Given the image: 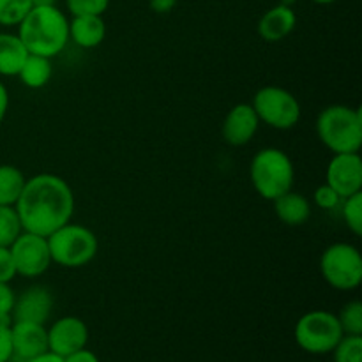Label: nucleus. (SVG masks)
Here are the masks:
<instances>
[{
    "instance_id": "obj_8",
    "label": "nucleus",
    "mask_w": 362,
    "mask_h": 362,
    "mask_svg": "<svg viewBox=\"0 0 362 362\" xmlns=\"http://www.w3.org/2000/svg\"><path fill=\"white\" fill-rule=\"evenodd\" d=\"M253 110L258 120L278 131L292 129L300 119V105L296 95L286 88L269 87L260 88L253 98Z\"/></svg>"
},
{
    "instance_id": "obj_34",
    "label": "nucleus",
    "mask_w": 362,
    "mask_h": 362,
    "mask_svg": "<svg viewBox=\"0 0 362 362\" xmlns=\"http://www.w3.org/2000/svg\"><path fill=\"white\" fill-rule=\"evenodd\" d=\"M25 362H64V357L57 356V354L49 352L48 350V352L41 354V356L34 357V359H30V361H25Z\"/></svg>"
},
{
    "instance_id": "obj_5",
    "label": "nucleus",
    "mask_w": 362,
    "mask_h": 362,
    "mask_svg": "<svg viewBox=\"0 0 362 362\" xmlns=\"http://www.w3.org/2000/svg\"><path fill=\"white\" fill-rule=\"evenodd\" d=\"M53 264L67 269H78L92 262L98 255L99 243L90 228L76 223H66L48 237Z\"/></svg>"
},
{
    "instance_id": "obj_28",
    "label": "nucleus",
    "mask_w": 362,
    "mask_h": 362,
    "mask_svg": "<svg viewBox=\"0 0 362 362\" xmlns=\"http://www.w3.org/2000/svg\"><path fill=\"white\" fill-rule=\"evenodd\" d=\"M14 292L11 290L9 283H0V324H11V313L14 306Z\"/></svg>"
},
{
    "instance_id": "obj_18",
    "label": "nucleus",
    "mask_w": 362,
    "mask_h": 362,
    "mask_svg": "<svg viewBox=\"0 0 362 362\" xmlns=\"http://www.w3.org/2000/svg\"><path fill=\"white\" fill-rule=\"evenodd\" d=\"M28 52L14 34H0V76H18Z\"/></svg>"
},
{
    "instance_id": "obj_6",
    "label": "nucleus",
    "mask_w": 362,
    "mask_h": 362,
    "mask_svg": "<svg viewBox=\"0 0 362 362\" xmlns=\"http://www.w3.org/2000/svg\"><path fill=\"white\" fill-rule=\"evenodd\" d=\"M296 341L308 354H329L336 349L343 334L338 315L317 310L303 315L296 324Z\"/></svg>"
},
{
    "instance_id": "obj_14",
    "label": "nucleus",
    "mask_w": 362,
    "mask_h": 362,
    "mask_svg": "<svg viewBox=\"0 0 362 362\" xmlns=\"http://www.w3.org/2000/svg\"><path fill=\"white\" fill-rule=\"evenodd\" d=\"M11 341H13V357L21 361H30L48 352V331L42 324L13 322L11 324Z\"/></svg>"
},
{
    "instance_id": "obj_27",
    "label": "nucleus",
    "mask_w": 362,
    "mask_h": 362,
    "mask_svg": "<svg viewBox=\"0 0 362 362\" xmlns=\"http://www.w3.org/2000/svg\"><path fill=\"white\" fill-rule=\"evenodd\" d=\"M315 198V204L318 205L320 209H325V211H332V209H338L341 205L343 198L332 189L331 186L324 184V186L318 187L313 194Z\"/></svg>"
},
{
    "instance_id": "obj_35",
    "label": "nucleus",
    "mask_w": 362,
    "mask_h": 362,
    "mask_svg": "<svg viewBox=\"0 0 362 362\" xmlns=\"http://www.w3.org/2000/svg\"><path fill=\"white\" fill-rule=\"evenodd\" d=\"M34 6H57V0H32Z\"/></svg>"
},
{
    "instance_id": "obj_24",
    "label": "nucleus",
    "mask_w": 362,
    "mask_h": 362,
    "mask_svg": "<svg viewBox=\"0 0 362 362\" xmlns=\"http://www.w3.org/2000/svg\"><path fill=\"white\" fill-rule=\"evenodd\" d=\"M338 320L343 329V334L362 336V304L359 300L345 304L341 313L338 315Z\"/></svg>"
},
{
    "instance_id": "obj_2",
    "label": "nucleus",
    "mask_w": 362,
    "mask_h": 362,
    "mask_svg": "<svg viewBox=\"0 0 362 362\" xmlns=\"http://www.w3.org/2000/svg\"><path fill=\"white\" fill-rule=\"evenodd\" d=\"M28 53L53 59L69 42V20L57 6H34L18 25Z\"/></svg>"
},
{
    "instance_id": "obj_36",
    "label": "nucleus",
    "mask_w": 362,
    "mask_h": 362,
    "mask_svg": "<svg viewBox=\"0 0 362 362\" xmlns=\"http://www.w3.org/2000/svg\"><path fill=\"white\" fill-rule=\"evenodd\" d=\"M296 2L297 0H279V4H281V6H288V7H292Z\"/></svg>"
},
{
    "instance_id": "obj_17",
    "label": "nucleus",
    "mask_w": 362,
    "mask_h": 362,
    "mask_svg": "<svg viewBox=\"0 0 362 362\" xmlns=\"http://www.w3.org/2000/svg\"><path fill=\"white\" fill-rule=\"evenodd\" d=\"M276 216L288 226H300L310 219L311 205L306 197L296 191L281 194L274 200Z\"/></svg>"
},
{
    "instance_id": "obj_21",
    "label": "nucleus",
    "mask_w": 362,
    "mask_h": 362,
    "mask_svg": "<svg viewBox=\"0 0 362 362\" xmlns=\"http://www.w3.org/2000/svg\"><path fill=\"white\" fill-rule=\"evenodd\" d=\"M21 232L23 228L14 205H0V246L11 247Z\"/></svg>"
},
{
    "instance_id": "obj_32",
    "label": "nucleus",
    "mask_w": 362,
    "mask_h": 362,
    "mask_svg": "<svg viewBox=\"0 0 362 362\" xmlns=\"http://www.w3.org/2000/svg\"><path fill=\"white\" fill-rule=\"evenodd\" d=\"M151 9L158 14H166L177 6V0H148Z\"/></svg>"
},
{
    "instance_id": "obj_15",
    "label": "nucleus",
    "mask_w": 362,
    "mask_h": 362,
    "mask_svg": "<svg viewBox=\"0 0 362 362\" xmlns=\"http://www.w3.org/2000/svg\"><path fill=\"white\" fill-rule=\"evenodd\" d=\"M297 25L296 11L288 6L271 7L258 21V35L267 42H278L293 32Z\"/></svg>"
},
{
    "instance_id": "obj_4",
    "label": "nucleus",
    "mask_w": 362,
    "mask_h": 362,
    "mask_svg": "<svg viewBox=\"0 0 362 362\" xmlns=\"http://www.w3.org/2000/svg\"><path fill=\"white\" fill-rule=\"evenodd\" d=\"M250 179L255 191L264 200L274 202L281 194L292 191L296 170L286 152L269 147L255 154L250 166Z\"/></svg>"
},
{
    "instance_id": "obj_7",
    "label": "nucleus",
    "mask_w": 362,
    "mask_h": 362,
    "mask_svg": "<svg viewBox=\"0 0 362 362\" xmlns=\"http://www.w3.org/2000/svg\"><path fill=\"white\" fill-rule=\"evenodd\" d=\"M320 272L332 288L356 290L362 283L361 251L349 243L331 244L320 257Z\"/></svg>"
},
{
    "instance_id": "obj_31",
    "label": "nucleus",
    "mask_w": 362,
    "mask_h": 362,
    "mask_svg": "<svg viewBox=\"0 0 362 362\" xmlns=\"http://www.w3.org/2000/svg\"><path fill=\"white\" fill-rule=\"evenodd\" d=\"M64 362H99V359L94 352H90V350L80 349L76 350V352L64 357Z\"/></svg>"
},
{
    "instance_id": "obj_23",
    "label": "nucleus",
    "mask_w": 362,
    "mask_h": 362,
    "mask_svg": "<svg viewBox=\"0 0 362 362\" xmlns=\"http://www.w3.org/2000/svg\"><path fill=\"white\" fill-rule=\"evenodd\" d=\"M339 207H341V216L350 232L354 235H362V191L349 198H343Z\"/></svg>"
},
{
    "instance_id": "obj_3",
    "label": "nucleus",
    "mask_w": 362,
    "mask_h": 362,
    "mask_svg": "<svg viewBox=\"0 0 362 362\" xmlns=\"http://www.w3.org/2000/svg\"><path fill=\"white\" fill-rule=\"evenodd\" d=\"M317 134L334 154H352L362 147L361 110L346 105H331L317 119Z\"/></svg>"
},
{
    "instance_id": "obj_16",
    "label": "nucleus",
    "mask_w": 362,
    "mask_h": 362,
    "mask_svg": "<svg viewBox=\"0 0 362 362\" xmlns=\"http://www.w3.org/2000/svg\"><path fill=\"white\" fill-rule=\"evenodd\" d=\"M106 37V23L103 16H73L69 21V39L85 49L95 48Z\"/></svg>"
},
{
    "instance_id": "obj_30",
    "label": "nucleus",
    "mask_w": 362,
    "mask_h": 362,
    "mask_svg": "<svg viewBox=\"0 0 362 362\" xmlns=\"http://www.w3.org/2000/svg\"><path fill=\"white\" fill-rule=\"evenodd\" d=\"M13 341H11V324H0V362L13 361Z\"/></svg>"
},
{
    "instance_id": "obj_22",
    "label": "nucleus",
    "mask_w": 362,
    "mask_h": 362,
    "mask_svg": "<svg viewBox=\"0 0 362 362\" xmlns=\"http://www.w3.org/2000/svg\"><path fill=\"white\" fill-rule=\"evenodd\" d=\"M32 7H34L32 0H0V25L4 27L20 25Z\"/></svg>"
},
{
    "instance_id": "obj_10",
    "label": "nucleus",
    "mask_w": 362,
    "mask_h": 362,
    "mask_svg": "<svg viewBox=\"0 0 362 362\" xmlns=\"http://www.w3.org/2000/svg\"><path fill=\"white\" fill-rule=\"evenodd\" d=\"M325 184L341 198H349L362 191V159L359 152L334 154L325 172Z\"/></svg>"
},
{
    "instance_id": "obj_26",
    "label": "nucleus",
    "mask_w": 362,
    "mask_h": 362,
    "mask_svg": "<svg viewBox=\"0 0 362 362\" xmlns=\"http://www.w3.org/2000/svg\"><path fill=\"white\" fill-rule=\"evenodd\" d=\"M66 4L73 16H103L108 9L110 0H66Z\"/></svg>"
},
{
    "instance_id": "obj_12",
    "label": "nucleus",
    "mask_w": 362,
    "mask_h": 362,
    "mask_svg": "<svg viewBox=\"0 0 362 362\" xmlns=\"http://www.w3.org/2000/svg\"><path fill=\"white\" fill-rule=\"evenodd\" d=\"M53 297L48 288L41 285L30 286L25 290L20 297L14 299L13 313L11 320L13 322H34V324H46V320L52 315Z\"/></svg>"
},
{
    "instance_id": "obj_20",
    "label": "nucleus",
    "mask_w": 362,
    "mask_h": 362,
    "mask_svg": "<svg viewBox=\"0 0 362 362\" xmlns=\"http://www.w3.org/2000/svg\"><path fill=\"white\" fill-rule=\"evenodd\" d=\"M25 175L13 165H0V205H14L25 186Z\"/></svg>"
},
{
    "instance_id": "obj_37",
    "label": "nucleus",
    "mask_w": 362,
    "mask_h": 362,
    "mask_svg": "<svg viewBox=\"0 0 362 362\" xmlns=\"http://www.w3.org/2000/svg\"><path fill=\"white\" fill-rule=\"evenodd\" d=\"M315 4H334L338 2V0H313Z\"/></svg>"
},
{
    "instance_id": "obj_9",
    "label": "nucleus",
    "mask_w": 362,
    "mask_h": 362,
    "mask_svg": "<svg viewBox=\"0 0 362 362\" xmlns=\"http://www.w3.org/2000/svg\"><path fill=\"white\" fill-rule=\"evenodd\" d=\"M16 276L23 278H37L49 269L52 255H49L48 239L32 232H21L20 237L11 244Z\"/></svg>"
},
{
    "instance_id": "obj_11",
    "label": "nucleus",
    "mask_w": 362,
    "mask_h": 362,
    "mask_svg": "<svg viewBox=\"0 0 362 362\" xmlns=\"http://www.w3.org/2000/svg\"><path fill=\"white\" fill-rule=\"evenodd\" d=\"M46 331H48V350L60 357L85 349L88 341L87 325L78 317L59 318Z\"/></svg>"
},
{
    "instance_id": "obj_1",
    "label": "nucleus",
    "mask_w": 362,
    "mask_h": 362,
    "mask_svg": "<svg viewBox=\"0 0 362 362\" xmlns=\"http://www.w3.org/2000/svg\"><path fill=\"white\" fill-rule=\"evenodd\" d=\"M23 232L48 237L71 221L74 194L69 184L53 173H39L25 180L23 191L14 204Z\"/></svg>"
},
{
    "instance_id": "obj_13",
    "label": "nucleus",
    "mask_w": 362,
    "mask_h": 362,
    "mask_svg": "<svg viewBox=\"0 0 362 362\" xmlns=\"http://www.w3.org/2000/svg\"><path fill=\"white\" fill-rule=\"evenodd\" d=\"M258 126H260V120H258L253 106L240 103V105H235L226 113L225 120L221 124V134L228 145L243 147V145L250 144L253 140Z\"/></svg>"
},
{
    "instance_id": "obj_29",
    "label": "nucleus",
    "mask_w": 362,
    "mask_h": 362,
    "mask_svg": "<svg viewBox=\"0 0 362 362\" xmlns=\"http://www.w3.org/2000/svg\"><path fill=\"white\" fill-rule=\"evenodd\" d=\"M16 276V267H14L13 255L6 246H0V283H11Z\"/></svg>"
},
{
    "instance_id": "obj_33",
    "label": "nucleus",
    "mask_w": 362,
    "mask_h": 362,
    "mask_svg": "<svg viewBox=\"0 0 362 362\" xmlns=\"http://www.w3.org/2000/svg\"><path fill=\"white\" fill-rule=\"evenodd\" d=\"M7 108H9V92H7L6 85L0 81V124L6 119Z\"/></svg>"
},
{
    "instance_id": "obj_25",
    "label": "nucleus",
    "mask_w": 362,
    "mask_h": 362,
    "mask_svg": "<svg viewBox=\"0 0 362 362\" xmlns=\"http://www.w3.org/2000/svg\"><path fill=\"white\" fill-rule=\"evenodd\" d=\"M334 362H361L362 361V336H343L341 341L332 350Z\"/></svg>"
},
{
    "instance_id": "obj_19",
    "label": "nucleus",
    "mask_w": 362,
    "mask_h": 362,
    "mask_svg": "<svg viewBox=\"0 0 362 362\" xmlns=\"http://www.w3.org/2000/svg\"><path fill=\"white\" fill-rule=\"evenodd\" d=\"M52 59L41 55H32L28 53L27 60H25L23 67L18 73L21 83L28 88H42L48 85L52 80Z\"/></svg>"
}]
</instances>
